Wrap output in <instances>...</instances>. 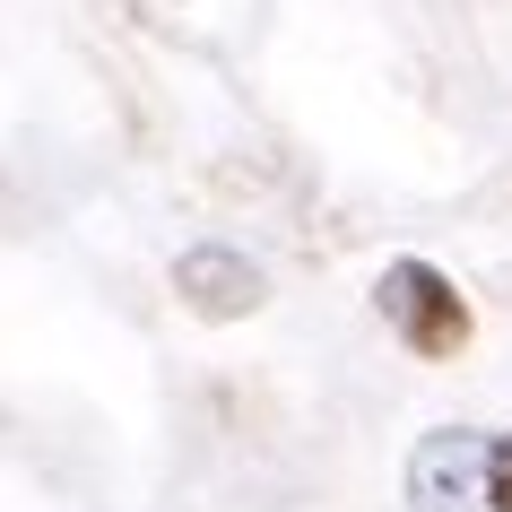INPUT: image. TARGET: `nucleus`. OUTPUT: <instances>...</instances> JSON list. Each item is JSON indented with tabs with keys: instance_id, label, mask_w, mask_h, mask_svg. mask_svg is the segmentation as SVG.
Wrapping results in <instances>:
<instances>
[{
	"instance_id": "nucleus-2",
	"label": "nucleus",
	"mask_w": 512,
	"mask_h": 512,
	"mask_svg": "<svg viewBox=\"0 0 512 512\" xmlns=\"http://www.w3.org/2000/svg\"><path fill=\"white\" fill-rule=\"evenodd\" d=\"M408 504L417 512H495V434L434 426L408 460Z\"/></svg>"
},
{
	"instance_id": "nucleus-1",
	"label": "nucleus",
	"mask_w": 512,
	"mask_h": 512,
	"mask_svg": "<svg viewBox=\"0 0 512 512\" xmlns=\"http://www.w3.org/2000/svg\"><path fill=\"white\" fill-rule=\"evenodd\" d=\"M374 313H382V330H391L408 356H426V365L460 356V348H469V330H478V322H469V296H460L434 261H417V252L374 278Z\"/></svg>"
},
{
	"instance_id": "nucleus-3",
	"label": "nucleus",
	"mask_w": 512,
	"mask_h": 512,
	"mask_svg": "<svg viewBox=\"0 0 512 512\" xmlns=\"http://www.w3.org/2000/svg\"><path fill=\"white\" fill-rule=\"evenodd\" d=\"M174 296L200 313V322H235V313H261V270L226 252V243H200L174 261Z\"/></svg>"
},
{
	"instance_id": "nucleus-4",
	"label": "nucleus",
	"mask_w": 512,
	"mask_h": 512,
	"mask_svg": "<svg viewBox=\"0 0 512 512\" xmlns=\"http://www.w3.org/2000/svg\"><path fill=\"white\" fill-rule=\"evenodd\" d=\"M495 512H512V434H495Z\"/></svg>"
}]
</instances>
